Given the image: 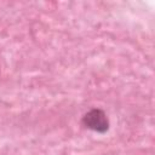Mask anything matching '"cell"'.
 I'll list each match as a JSON object with an SVG mask.
<instances>
[{
  "mask_svg": "<svg viewBox=\"0 0 155 155\" xmlns=\"http://www.w3.org/2000/svg\"><path fill=\"white\" fill-rule=\"evenodd\" d=\"M81 124L86 128L97 133H105L109 130V119L105 111L99 108H92L85 113L81 119Z\"/></svg>",
  "mask_w": 155,
  "mask_h": 155,
  "instance_id": "6da1fadb",
  "label": "cell"
}]
</instances>
